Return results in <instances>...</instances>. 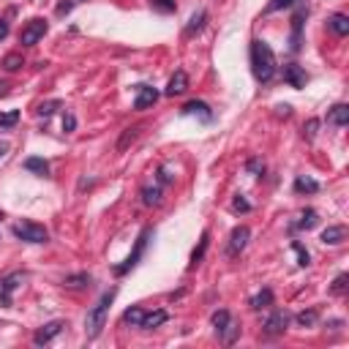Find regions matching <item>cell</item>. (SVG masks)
Wrapping results in <instances>:
<instances>
[{
    "label": "cell",
    "mask_w": 349,
    "mask_h": 349,
    "mask_svg": "<svg viewBox=\"0 0 349 349\" xmlns=\"http://www.w3.org/2000/svg\"><path fill=\"white\" fill-rule=\"evenodd\" d=\"M142 319H145V311L139 306H131L123 311V317H120V322L123 325H131V327H142Z\"/></svg>",
    "instance_id": "7402d4cb"
},
{
    "label": "cell",
    "mask_w": 349,
    "mask_h": 349,
    "mask_svg": "<svg viewBox=\"0 0 349 349\" xmlns=\"http://www.w3.org/2000/svg\"><path fill=\"white\" fill-rule=\"evenodd\" d=\"M0 96H9V85L6 82H0Z\"/></svg>",
    "instance_id": "c3c4849f"
},
{
    "label": "cell",
    "mask_w": 349,
    "mask_h": 349,
    "mask_svg": "<svg viewBox=\"0 0 349 349\" xmlns=\"http://www.w3.org/2000/svg\"><path fill=\"white\" fill-rule=\"evenodd\" d=\"M180 115H199L205 120V123H210L213 120V112H210V106H207L205 101H199V98H191L189 104H183V109H180Z\"/></svg>",
    "instance_id": "5bb4252c"
},
{
    "label": "cell",
    "mask_w": 349,
    "mask_h": 349,
    "mask_svg": "<svg viewBox=\"0 0 349 349\" xmlns=\"http://www.w3.org/2000/svg\"><path fill=\"white\" fill-rule=\"evenodd\" d=\"M139 137V126H129V129H123V134H120V139H118V153H123V150H129V145L134 142V139Z\"/></svg>",
    "instance_id": "4316f807"
},
{
    "label": "cell",
    "mask_w": 349,
    "mask_h": 349,
    "mask_svg": "<svg viewBox=\"0 0 349 349\" xmlns=\"http://www.w3.org/2000/svg\"><path fill=\"white\" fill-rule=\"evenodd\" d=\"M295 191H298V194H317V191H319V183H317L314 178L298 174V178H295Z\"/></svg>",
    "instance_id": "cb8c5ba5"
},
{
    "label": "cell",
    "mask_w": 349,
    "mask_h": 349,
    "mask_svg": "<svg viewBox=\"0 0 349 349\" xmlns=\"http://www.w3.org/2000/svg\"><path fill=\"white\" fill-rule=\"evenodd\" d=\"M308 14V9L306 6H300L298 11H295V17H292V41H289V49L292 52H300V33H303V19Z\"/></svg>",
    "instance_id": "4fadbf2b"
},
{
    "label": "cell",
    "mask_w": 349,
    "mask_h": 349,
    "mask_svg": "<svg viewBox=\"0 0 349 349\" xmlns=\"http://www.w3.org/2000/svg\"><path fill=\"white\" fill-rule=\"evenodd\" d=\"M248 55H251V71H254V77H257V82L267 85L276 77V55H273L270 44L262 41V38H254Z\"/></svg>",
    "instance_id": "6da1fadb"
},
{
    "label": "cell",
    "mask_w": 349,
    "mask_h": 349,
    "mask_svg": "<svg viewBox=\"0 0 349 349\" xmlns=\"http://www.w3.org/2000/svg\"><path fill=\"white\" fill-rule=\"evenodd\" d=\"M327 28H330L335 36H349V17L346 14H333L327 19Z\"/></svg>",
    "instance_id": "44dd1931"
},
{
    "label": "cell",
    "mask_w": 349,
    "mask_h": 349,
    "mask_svg": "<svg viewBox=\"0 0 349 349\" xmlns=\"http://www.w3.org/2000/svg\"><path fill=\"white\" fill-rule=\"evenodd\" d=\"M6 153H9V145H0V158H3Z\"/></svg>",
    "instance_id": "681fc988"
},
{
    "label": "cell",
    "mask_w": 349,
    "mask_h": 349,
    "mask_svg": "<svg viewBox=\"0 0 349 349\" xmlns=\"http://www.w3.org/2000/svg\"><path fill=\"white\" fill-rule=\"evenodd\" d=\"M0 66H3L6 71H19V69H22V66H25V57H22V52H9V55L3 57V63H0Z\"/></svg>",
    "instance_id": "f1b7e54d"
},
{
    "label": "cell",
    "mask_w": 349,
    "mask_h": 349,
    "mask_svg": "<svg viewBox=\"0 0 349 349\" xmlns=\"http://www.w3.org/2000/svg\"><path fill=\"white\" fill-rule=\"evenodd\" d=\"M205 22H207V11L202 9V11H197L191 19H189V25H186V36H194V33H199L205 28Z\"/></svg>",
    "instance_id": "83f0119b"
},
{
    "label": "cell",
    "mask_w": 349,
    "mask_h": 349,
    "mask_svg": "<svg viewBox=\"0 0 349 349\" xmlns=\"http://www.w3.org/2000/svg\"><path fill=\"white\" fill-rule=\"evenodd\" d=\"M25 278H28V273H22V270H14V273H9V276L0 278V306L3 308H9L11 303H14L11 295L25 284Z\"/></svg>",
    "instance_id": "8992f818"
},
{
    "label": "cell",
    "mask_w": 349,
    "mask_h": 349,
    "mask_svg": "<svg viewBox=\"0 0 349 349\" xmlns=\"http://www.w3.org/2000/svg\"><path fill=\"white\" fill-rule=\"evenodd\" d=\"M150 6L161 14H172V11H178V3L174 0H150Z\"/></svg>",
    "instance_id": "8d00e7d4"
},
{
    "label": "cell",
    "mask_w": 349,
    "mask_h": 349,
    "mask_svg": "<svg viewBox=\"0 0 349 349\" xmlns=\"http://www.w3.org/2000/svg\"><path fill=\"white\" fill-rule=\"evenodd\" d=\"M248 238H251V229H248L246 224L235 226L232 235H229V246H226V257H238V254L248 246Z\"/></svg>",
    "instance_id": "9c48e42d"
},
{
    "label": "cell",
    "mask_w": 349,
    "mask_h": 349,
    "mask_svg": "<svg viewBox=\"0 0 349 349\" xmlns=\"http://www.w3.org/2000/svg\"><path fill=\"white\" fill-rule=\"evenodd\" d=\"M25 169L33 172V174H41V178H49V161H44V158H38V156H30V158H25Z\"/></svg>",
    "instance_id": "ac0fdd59"
},
{
    "label": "cell",
    "mask_w": 349,
    "mask_h": 349,
    "mask_svg": "<svg viewBox=\"0 0 349 349\" xmlns=\"http://www.w3.org/2000/svg\"><path fill=\"white\" fill-rule=\"evenodd\" d=\"M246 169L251 174H262V172H265V161H262V158H248L246 161Z\"/></svg>",
    "instance_id": "ab89813d"
},
{
    "label": "cell",
    "mask_w": 349,
    "mask_h": 349,
    "mask_svg": "<svg viewBox=\"0 0 349 349\" xmlns=\"http://www.w3.org/2000/svg\"><path fill=\"white\" fill-rule=\"evenodd\" d=\"M46 30H49L46 19H41V17L30 19V22L22 28V33H19V44H22V46H36L46 36Z\"/></svg>",
    "instance_id": "52a82bcc"
},
{
    "label": "cell",
    "mask_w": 349,
    "mask_h": 349,
    "mask_svg": "<svg viewBox=\"0 0 349 349\" xmlns=\"http://www.w3.org/2000/svg\"><path fill=\"white\" fill-rule=\"evenodd\" d=\"M71 9H74V3H60V6H57V14L63 17V14H69Z\"/></svg>",
    "instance_id": "f6af8a7d"
},
{
    "label": "cell",
    "mask_w": 349,
    "mask_h": 349,
    "mask_svg": "<svg viewBox=\"0 0 349 349\" xmlns=\"http://www.w3.org/2000/svg\"><path fill=\"white\" fill-rule=\"evenodd\" d=\"M317 131H319V120H317V118H311V120H308V123L303 126V137L308 139V142H311V139L317 137Z\"/></svg>",
    "instance_id": "f35d334b"
},
{
    "label": "cell",
    "mask_w": 349,
    "mask_h": 349,
    "mask_svg": "<svg viewBox=\"0 0 349 349\" xmlns=\"http://www.w3.org/2000/svg\"><path fill=\"white\" fill-rule=\"evenodd\" d=\"M344 240H346V226L344 224H333L322 232V243L325 246H338V243H344Z\"/></svg>",
    "instance_id": "9a60e30c"
},
{
    "label": "cell",
    "mask_w": 349,
    "mask_h": 349,
    "mask_svg": "<svg viewBox=\"0 0 349 349\" xmlns=\"http://www.w3.org/2000/svg\"><path fill=\"white\" fill-rule=\"evenodd\" d=\"M207 246H210V232H202V238H199V243H197V248L191 251V265H189V270H197V265L205 259V254H207Z\"/></svg>",
    "instance_id": "2e32d148"
},
{
    "label": "cell",
    "mask_w": 349,
    "mask_h": 349,
    "mask_svg": "<svg viewBox=\"0 0 349 349\" xmlns=\"http://www.w3.org/2000/svg\"><path fill=\"white\" fill-rule=\"evenodd\" d=\"M156 178H158V183H161V186H166V183H174V174L169 172V166H158Z\"/></svg>",
    "instance_id": "60d3db41"
},
{
    "label": "cell",
    "mask_w": 349,
    "mask_h": 349,
    "mask_svg": "<svg viewBox=\"0 0 349 349\" xmlns=\"http://www.w3.org/2000/svg\"><path fill=\"white\" fill-rule=\"evenodd\" d=\"M158 96H161V93L156 90V87H150V85H137V98H134V109H137V112L150 109V106L158 101Z\"/></svg>",
    "instance_id": "8fae6325"
},
{
    "label": "cell",
    "mask_w": 349,
    "mask_h": 349,
    "mask_svg": "<svg viewBox=\"0 0 349 349\" xmlns=\"http://www.w3.org/2000/svg\"><path fill=\"white\" fill-rule=\"evenodd\" d=\"M11 235L25 243H46L49 240V232L44 229L41 224H33V221H19V224L11 226Z\"/></svg>",
    "instance_id": "277c9868"
},
{
    "label": "cell",
    "mask_w": 349,
    "mask_h": 349,
    "mask_svg": "<svg viewBox=\"0 0 349 349\" xmlns=\"http://www.w3.org/2000/svg\"><path fill=\"white\" fill-rule=\"evenodd\" d=\"M319 224V216H317V210H303V216H300V221H295L292 224V229H314V226Z\"/></svg>",
    "instance_id": "484cf974"
},
{
    "label": "cell",
    "mask_w": 349,
    "mask_h": 349,
    "mask_svg": "<svg viewBox=\"0 0 349 349\" xmlns=\"http://www.w3.org/2000/svg\"><path fill=\"white\" fill-rule=\"evenodd\" d=\"M254 308V311H262V308H270L273 306V289H259L257 295L251 298V303H248Z\"/></svg>",
    "instance_id": "603a6c76"
},
{
    "label": "cell",
    "mask_w": 349,
    "mask_h": 349,
    "mask_svg": "<svg viewBox=\"0 0 349 349\" xmlns=\"http://www.w3.org/2000/svg\"><path fill=\"white\" fill-rule=\"evenodd\" d=\"M6 36H9V19H3V17H0V41H3Z\"/></svg>",
    "instance_id": "ee69618b"
},
{
    "label": "cell",
    "mask_w": 349,
    "mask_h": 349,
    "mask_svg": "<svg viewBox=\"0 0 349 349\" xmlns=\"http://www.w3.org/2000/svg\"><path fill=\"white\" fill-rule=\"evenodd\" d=\"M74 129H77V118H74L71 112H66V115H63V131L71 134Z\"/></svg>",
    "instance_id": "7bdbcfd3"
},
{
    "label": "cell",
    "mask_w": 349,
    "mask_h": 349,
    "mask_svg": "<svg viewBox=\"0 0 349 349\" xmlns=\"http://www.w3.org/2000/svg\"><path fill=\"white\" fill-rule=\"evenodd\" d=\"M229 311L226 308H218V311H213V317H210V322H213V327H216V333H221L226 325H229Z\"/></svg>",
    "instance_id": "1f68e13d"
},
{
    "label": "cell",
    "mask_w": 349,
    "mask_h": 349,
    "mask_svg": "<svg viewBox=\"0 0 349 349\" xmlns=\"http://www.w3.org/2000/svg\"><path fill=\"white\" fill-rule=\"evenodd\" d=\"M166 319H169V314H166L164 308H158V311H153V314H145L142 327H145V330H153V327H161Z\"/></svg>",
    "instance_id": "d4e9b609"
},
{
    "label": "cell",
    "mask_w": 349,
    "mask_h": 349,
    "mask_svg": "<svg viewBox=\"0 0 349 349\" xmlns=\"http://www.w3.org/2000/svg\"><path fill=\"white\" fill-rule=\"evenodd\" d=\"M295 319H298L300 327H314V325H317V319H319V314H317V308H308V311H300Z\"/></svg>",
    "instance_id": "d6a6232c"
},
{
    "label": "cell",
    "mask_w": 349,
    "mask_h": 349,
    "mask_svg": "<svg viewBox=\"0 0 349 349\" xmlns=\"http://www.w3.org/2000/svg\"><path fill=\"white\" fill-rule=\"evenodd\" d=\"M19 123V112L11 109V112H0V129H14Z\"/></svg>",
    "instance_id": "e575fe53"
},
{
    "label": "cell",
    "mask_w": 349,
    "mask_h": 349,
    "mask_svg": "<svg viewBox=\"0 0 349 349\" xmlns=\"http://www.w3.org/2000/svg\"><path fill=\"white\" fill-rule=\"evenodd\" d=\"M276 109H278V115H284V118H289V112H292V106H289V104H278V106H276Z\"/></svg>",
    "instance_id": "bcb514c9"
},
{
    "label": "cell",
    "mask_w": 349,
    "mask_h": 349,
    "mask_svg": "<svg viewBox=\"0 0 349 349\" xmlns=\"http://www.w3.org/2000/svg\"><path fill=\"white\" fill-rule=\"evenodd\" d=\"M153 238V229L150 226H145L142 232H139V238H137V246H134V251L129 254V259L123 262V265H115L112 270H115V276H126L129 270H134V267L139 265V259H142V254H145V248H147V240Z\"/></svg>",
    "instance_id": "3957f363"
},
{
    "label": "cell",
    "mask_w": 349,
    "mask_h": 349,
    "mask_svg": "<svg viewBox=\"0 0 349 349\" xmlns=\"http://www.w3.org/2000/svg\"><path fill=\"white\" fill-rule=\"evenodd\" d=\"M289 322H292V314L284 311V308H276V311H270L265 317V322H262V333L265 335H284Z\"/></svg>",
    "instance_id": "5b68a950"
},
{
    "label": "cell",
    "mask_w": 349,
    "mask_h": 349,
    "mask_svg": "<svg viewBox=\"0 0 349 349\" xmlns=\"http://www.w3.org/2000/svg\"><path fill=\"white\" fill-rule=\"evenodd\" d=\"M186 90H189V74H186L183 69H178V71L172 74V79L166 82V87H164V96L174 98V96H183Z\"/></svg>",
    "instance_id": "7c38bea8"
},
{
    "label": "cell",
    "mask_w": 349,
    "mask_h": 349,
    "mask_svg": "<svg viewBox=\"0 0 349 349\" xmlns=\"http://www.w3.org/2000/svg\"><path fill=\"white\" fill-rule=\"evenodd\" d=\"M238 335H240V325L229 319V325L218 333V338H221V344H235V341H238Z\"/></svg>",
    "instance_id": "f546056e"
},
{
    "label": "cell",
    "mask_w": 349,
    "mask_h": 349,
    "mask_svg": "<svg viewBox=\"0 0 349 349\" xmlns=\"http://www.w3.org/2000/svg\"><path fill=\"white\" fill-rule=\"evenodd\" d=\"M327 120H330L333 126H346L349 123V104H335V106H330Z\"/></svg>",
    "instance_id": "d6986e66"
},
{
    "label": "cell",
    "mask_w": 349,
    "mask_h": 349,
    "mask_svg": "<svg viewBox=\"0 0 349 349\" xmlns=\"http://www.w3.org/2000/svg\"><path fill=\"white\" fill-rule=\"evenodd\" d=\"M292 248H295V254H298V265H300V267H308V265H311V254H308L306 248H303V243H300V240H292Z\"/></svg>",
    "instance_id": "836d02e7"
},
{
    "label": "cell",
    "mask_w": 349,
    "mask_h": 349,
    "mask_svg": "<svg viewBox=\"0 0 349 349\" xmlns=\"http://www.w3.org/2000/svg\"><path fill=\"white\" fill-rule=\"evenodd\" d=\"M63 327H66V322H63V319H52V322H46V325H41L36 333H33V344H36V346L49 344V341L55 338V335L63 330Z\"/></svg>",
    "instance_id": "30bf717a"
},
{
    "label": "cell",
    "mask_w": 349,
    "mask_h": 349,
    "mask_svg": "<svg viewBox=\"0 0 349 349\" xmlns=\"http://www.w3.org/2000/svg\"><path fill=\"white\" fill-rule=\"evenodd\" d=\"M346 286H349V276L346 273H338L335 281H333V286H330V292L333 295H346Z\"/></svg>",
    "instance_id": "d590c367"
},
{
    "label": "cell",
    "mask_w": 349,
    "mask_h": 349,
    "mask_svg": "<svg viewBox=\"0 0 349 349\" xmlns=\"http://www.w3.org/2000/svg\"><path fill=\"white\" fill-rule=\"evenodd\" d=\"M327 327H333V330H338V327H344V322H341V319H330V322H327Z\"/></svg>",
    "instance_id": "7dc6e473"
},
{
    "label": "cell",
    "mask_w": 349,
    "mask_h": 349,
    "mask_svg": "<svg viewBox=\"0 0 349 349\" xmlns=\"http://www.w3.org/2000/svg\"><path fill=\"white\" fill-rule=\"evenodd\" d=\"M281 77H284V82L289 87H295V90L308 85V74H306L303 66H298V63H284L281 66Z\"/></svg>",
    "instance_id": "ba28073f"
},
{
    "label": "cell",
    "mask_w": 349,
    "mask_h": 349,
    "mask_svg": "<svg viewBox=\"0 0 349 349\" xmlns=\"http://www.w3.org/2000/svg\"><path fill=\"white\" fill-rule=\"evenodd\" d=\"M295 3H298V0H270V3H267V14H270V11L289 9V6H295Z\"/></svg>",
    "instance_id": "b9f144b4"
},
{
    "label": "cell",
    "mask_w": 349,
    "mask_h": 349,
    "mask_svg": "<svg viewBox=\"0 0 349 349\" xmlns=\"http://www.w3.org/2000/svg\"><path fill=\"white\" fill-rule=\"evenodd\" d=\"M142 205H147V207H158L161 205V186H142Z\"/></svg>",
    "instance_id": "ffe728a7"
},
{
    "label": "cell",
    "mask_w": 349,
    "mask_h": 349,
    "mask_svg": "<svg viewBox=\"0 0 349 349\" xmlns=\"http://www.w3.org/2000/svg\"><path fill=\"white\" fill-rule=\"evenodd\" d=\"M93 284V276L90 273H71V276L63 278V286H69V289H85V286Z\"/></svg>",
    "instance_id": "e0dca14e"
},
{
    "label": "cell",
    "mask_w": 349,
    "mask_h": 349,
    "mask_svg": "<svg viewBox=\"0 0 349 349\" xmlns=\"http://www.w3.org/2000/svg\"><path fill=\"white\" fill-rule=\"evenodd\" d=\"M60 106H63V104H60L57 98H52V101H41V104H38V106H36V112H38V118H44V120H46V118L55 115Z\"/></svg>",
    "instance_id": "4dcf8cb0"
},
{
    "label": "cell",
    "mask_w": 349,
    "mask_h": 349,
    "mask_svg": "<svg viewBox=\"0 0 349 349\" xmlns=\"http://www.w3.org/2000/svg\"><path fill=\"white\" fill-rule=\"evenodd\" d=\"M118 298V286H109L101 298H98V303L87 311V317H85V335L87 338H98L101 335V330L106 327V314H109V306H112V300Z\"/></svg>",
    "instance_id": "7a4b0ae2"
},
{
    "label": "cell",
    "mask_w": 349,
    "mask_h": 349,
    "mask_svg": "<svg viewBox=\"0 0 349 349\" xmlns=\"http://www.w3.org/2000/svg\"><path fill=\"white\" fill-rule=\"evenodd\" d=\"M232 210L235 213H251V202H248L243 194H238V197L232 199Z\"/></svg>",
    "instance_id": "74e56055"
}]
</instances>
